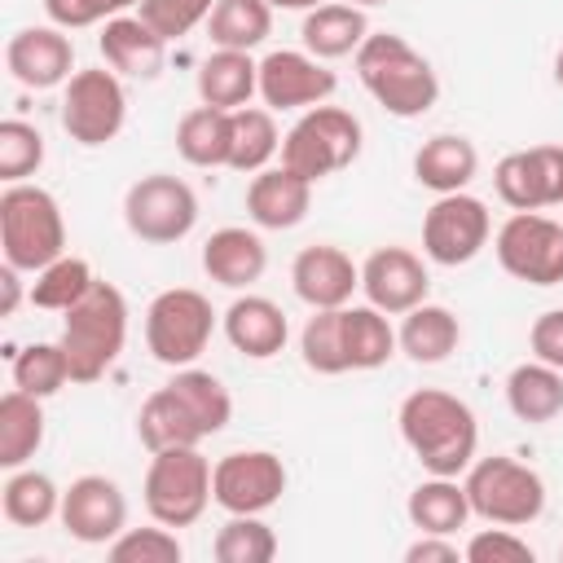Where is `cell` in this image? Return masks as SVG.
Segmentation results:
<instances>
[{
    "label": "cell",
    "mask_w": 563,
    "mask_h": 563,
    "mask_svg": "<svg viewBox=\"0 0 563 563\" xmlns=\"http://www.w3.org/2000/svg\"><path fill=\"white\" fill-rule=\"evenodd\" d=\"M233 418V396L229 387L198 365L176 369L163 387H154L136 413V440L158 453V449H185L202 444L207 435H220Z\"/></svg>",
    "instance_id": "cell-1"
},
{
    "label": "cell",
    "mask_w": 563,
    "mask_h": 563,
    "mask_svg": "<svg viewBox=\"0 0 563 563\" xmlns=\"http://www.w3.org/2000/svg\"><path fill=\"white\" fill-rule=\"evenodd\" d=\"M400 440L427 475H466L479 449V422L466 400L440 387H418L396 409Z\"/></svg>",
    "instance_id": "cell-2"
},
{
    "label": "cell",
    "mask_w": 563,
    "mask_h": 563,
    "mask_svg": "<svg viewBox=\"0 0 563 563\" xmlns=\"http://www.w3.org/2000/svg\"><path fill=\"white\" fill-rule=\"evenodd\" d=\"M356 79L396 119H418L440 101L435 66L405 35H391V31L365 35V44L356 48Z\"/></svg>",
    "instance_id": "cell-3"
},
{
    "label": "cell",
    "mask_w": 563,
    "mask_h": 563,
    "mask_svg": "<svg viewBox=\"0 0 563 563\" xmlns=\"http://www.w3.org/2000/svg\"><path fill=\"white\" fill-rule=\"evenodd\" d=\"M70 378L75 383H97L123 352L128 343V299L114 282H92V290L62 312V339Z\"/></svg>",
    "instance_id": "cell-4"
},
{
    "label": "cell",
    "mask_w": 563,
    "mask_h": 563,
    "mask_svg": "<svg viewBox=\"0 0 563 563\" xmlns=\"http://www.w3.org/2000/svg\"><path fill=\"white\" fill-rule=\"evenodd\" d=\"M0 251L4 264L22 273H40L57 255H66V220L57 198L44 185L18 180L0 194Z\"/></svg>",
    "instance_id": "cell-5"
},
{
    "label": "cell",
    "mask_w": 563,
    "mask_h": 563,
    "mask_svg": "<svg viewBox=\"0 0 563 563\" xmlns=\"http://www.w3.org/2000/svg\"><path fill=\"white\" fill-rule=\"evenodd\" d=\"M361 145H365V128L352 110L343 106H312L303 110L290 132L282 136V167H290L295 176L303 180H325L343 167H352L361 158Z\"/></svg>",
    "instance_id": "cell-6"
},
{
    "label": "cell",
    "mask_w": 563,
    "mask_h": 563,
    "mask_svg": "<svg viewBox=\"0 0 563 563\" xmlns=\"http://www.w3.org/2000/svg\"><path fill=\"white\" fill-rule=\"evenodd\" d=\"M462 484H466V497H471V515H479L484 523L528 528L545 510V479L532 466H523L519 457H506V453L475 457L466 466Z\"/></svg>",
    "instance_id": "cell-7"
},
{
    "label": "cell",
    "mask_w": 563,
    "mask_h": 563,
    "mask_svg": "<svg viewBox=\"0 0 563 563\" xmlns=\"http://www.w3.org/2000/svg\"><path fill=\"white\" fill-rule=\"evenodd\" d=\"M141 497H145L150 519H158L167 528H189L211 506V462L198 453V444L158 449V453H150Z\"/></svg>",
    "instance_id": "cell-8"
},
{
    "label": "cell",
    "mask_w": 563,
    "mask_h": 563,
    "mask_svg": "<svg viewBox=\"0 0 563 563\" xmlns=\"http://www.w3.org/2000/svg\"><path fill=\"white\" fill-rule=\"evenodd\" d=\"M211 330H216V308L202 290L172 286V290H158L145 308V347L158 365H172V369L194 365L207 352Z\"/></svg>",
    "instance_id": "cell-9"
},
{
    "label": "cell",
    "mask_w": 563,
    "mask_h": 563,
    "mask_svg": "<svg viewBox=\"0 0 563 563\" xmlns=\"http://www.w3.org/2000/svg\"><path fill=\"white\" fill-rule=\"evenodd\" d=\"M123 224L132 238L150 246H172L194 233L198 224V194L172 176V172H150L128 185L123 194Z\"/></svg>",
    "instance_id": "cell-10"
},
{
    "label": "cell",
    "mask_w": 563,
    "mask_h": 563,
    "mask_svg": "<svg viewBox=\"0 0 563 563\" xmlns=\"http://www.w3.org/2000/svg\"><path fill=\"white\" fill-rule=\"evenodd\" d=\"M128 123V92H123V75L106 70V66H88L75 70L62 88V128L75 145L97 150L110 145Z\"/></svg>",
    "instance_id": "cell-11"
},
{
    "label": "cell",
    "mask_w": 563,
    "mask_h": 563,
    "mask_svg": "<svg viewBox=\"0 0 563 563\" xmlns=\"http://www.w3.org/2000/svg\"><path fill=\"white\" fill-rule=\"evenodd\" d=\"M497 264L528 286H559L563 282V224L541 211H515L501 220L493 238Z\"/></svg>",
    "instance_id": "cell-12"
},
{
    "label": "cell",
    "mask_w": 563,
    "mask_h": 563,
    "mask_svg": "<svg viewBox=\"0 0 563 563\" xmlns=\"http://www.w3.org/2000/svg\"><path fill=\"white\" fill-rule=\"evenodd\" d=\"M286 462L273 449H233L211 466V501L224 515H264L286 493Z\"/></svg>",
    "instance_id": "cell-13"
},
{
    "label": "cell",
    "mask_w": 563,
    "mask_h": 563,
    "mask_svg": "<svg viewBox=\"0 0 563 563\" xmlns=\"http://www.w3.org/2000/svg\"><path fill=\"white\" fill-rule=\"evenodd\" d=\"M488 238H493V216L466 189L440 194L422 216V255L431 264H444V268L471 264L488 246Z\"/></svg>",
    "instance_id": "cell-14"
},
{
    "label": "cell",
    "mask_w": 563,
    "mask_h": 563,
    "mask_svg": "<svg viewBox=\"0 0 563 563\" xmlns=\"http://www.w3.org/2000/svg\"><path fill=\"white\" fill-rule=\"evenodd\" d=\"M493 189L510 211L563 207V145L510 150L493 167Z\"/></svg>",
    "instance_id": "cell-15"
},
{
    "label": "cell",
    "mask_w": 563,
    "mask_h": 563,
    "mask_svg": "<svg viewBox=\"0 0 563 563\" xmlns=\"http://www.w3.org/2000/svg\"><path fill=\"white\" fill-rule=\"evenodd\" d=\"M339 75L308 48H273L260 62V97L268 110H312L330 101Z\"/></svg>",
    "instance_id": "cell-16"
},
{
    "label": "cell",
    "mask_w": 563,
    "mask_h": 563,
    "mask_svg": "<svg viewBox=\"0 0 563 563\" xmlns=\"http://www.w3.org/2000/svg\"><path fill=\"white\" fill-rule=\"evenodd\" d=\"M57 519L79 545H110L128 528V497L110 475H79L62 488Z\"/></svg>",
    "instance_id": "cell-17"
},
{
    "label": "cell",
    "mask_w": 563,
    "mask_h": 563,
    "mask_svg": "<svg viewBox=\"0 0 563 563\" xmlns=\"http://www.w3.org/2000/svg\"><path fill=\"white\" fill-rule=\"evenodd\" d=\"M361 290H365V303H374L378 312L405 317L409 308L427 303L431 277L409 246H378L361 264Z\"/></svg>",
    "instance_id": "cell-18"
},
{
    "label": "cell",
    "mask_w": 563,
    "mask_h": 563,
    "mask_svg": "<svg viewBox=\"0 0 563 563\" xmlns=\"http://www.w3.org/2000/svg\"><path fill=\"white\" fill-rule=\"evenodd\" d=\"M4 66L22 88H35V92L66 88V79L75 75V44L53 22L48 26H22L4 44Z\"/></svg>",
    "instance_id": "cell-19"
},
{
    "label": "cell",
    "mask_w": 563,
    "mask_h": 563,
    "mask_svg": "<svg viewBox=\"0 0 563 563\" xmlns=\"http://www.w3.org/2000/svg\"><path fill=\"white\" fill-rule=\"evenodd\" d=\"M290 286L308 308H347L361 290V264L334 242H312L290 260Z\"/></svg>",
    "instance_id": "cell-20"
},
{
    "label": "cell",
    "mask_w": 563,
    "mask_h": 563,
    "mask_svg": "<svg viewBox=\"0 0 563 563\" xmlns=\"http://www.w3.org/2000/svg\"><path fill=\"white\" fill-rule=\"evenodd\" d=\"M97 48L106 57V66L123 79H154L167 62V40L141 22V13H119L110 22H101Z\"/></svg>",
    "instance_id": "cell-21"
},
{
    "label": "cell",
    "mask_w": 563,
    "mask_h": 563,
    "mask_svg": "<svg viewBox=\"0 0 563 563\" xmlns=\"http://www.w3.org/2000/svg\"><path fill=\"white\" fill-rule=\"evenodd\" d=\"M264 268H268V246L246 224H224L202 242V273L216 286L246 290V286H255L264 277Z\"/></svg>",
    "instance_id": "cell-22"
},
{
    "label": "cell",
    "mask_w": 563,
    "mask_h": 563,
    "mask_svg": "<svg viewBox=\"0 0 563 563\" xmlns=\"http://www.w3.org/2000/svg\"><path fill=\"white\" fill-rule=\"evenodd\" d=\"M220 325H224V339L233 343V352H242V356H251V361L277 356V352L286 347V339H290L286 312H282L268 295H238V299L224 308Z\"/></svg>",
    "instance_id": "cell-23"
},
{
    "label": "cell",
    "mask_w": 563,
    "mask_h": 563,
    "mask_svg": "<svg viewBox=\"0 0 563 563\" xmlns=\"http://www.w3.org/2000/svg\"><path fill=\"white\" fill-rule=\"evenodd\" d=\"M312 207V180L290 167H264L246 185V216L255 229H295Z\"/></svg>",
    "instance_id": "cell-24"
},
{
    "label": "cell",
    "mask_w": 563,
    "mask_h": 563,
    "mask_svg": "<svg viewBox=\"0 0 563 563\" xmlns=\"http://www.w3.org/2000/svg\"><path fill=\"white\" fill-rule=\"evenodd\" d=\"M475 176H479V150L462 132H435L413 150V180L435 198L466 189Z\"/></svg>",
    "instance_id": "cell-25"
},
{
    "label": "cell",
    "mask_w": 563,
    "mask_h": 563,
    "mask_svg": "<svg viewBox=\"0 0 563 563\" xmlns=\"http://www.w3.org/2000/svg\"><path fill=\"white\" fill-rule=\"evenodd\" d=\"M365 35H369V18H365V9H356L347 0H325V4L308 9L303 26H299L303 48L321 62H334V57H347V53L356 57Z\"/></svg>",
    "instance_id": "cell-26"
},
{
    "label": "cell",
    "mask_w": 563,
    "mask_h": 563,
    "mask_svg": "<svg viewBox=\"0 0 563 563\" xmlns=\"http://www.w3.org/2000/svg\"><path fill=\"white\" fill-rule=\"evenodd\" d=\"M260 92V62L242 48H216L198 66V97L216 110H242Z\"/></svg>",
    "instance_id": "cell-27"
},
{
    "label": "cell",
    "mask_w": 563,
    "mask_h": 563,
    "mask_svg": "<svg viewBox=\"0 0 563 563\" xmlns=\"http://www.w3.org/2000/svg\"><path fill=\"white\" fill-rule=\"evenodd\" d=\"M396 343L400 352L413 361V365H440L457 352L462 343V321L444 308V303H418L400 317V330H396Z\"/></svg>",
    "instance_id": "cell-28"
},
{
    "label": "cell",
    "mask_w": 563,
    "mask_h": 563,
    "mask_svg": "<svg viewBox=\"0 0 563 563\" xmlns=\"http://www.w3.org/2000/svg\"><path fill=\"white\" fill-rule=\"evenodd\" d=\"M506 405L519 422L545 427L563 413V369L545 365V361H523L506 374Z\"/></svg>",
    "instance_id": "cell-29"
},
{
    "label": "cell",
    "mask_w": 563,
    "mask_h": 563,
    "mask_svg": "<svg viewBox=\"0 0 563 563\" xmlns=\"http://www.w3.org/2000/svg\"><path fill=\"white\" fill-rule=\"evenodd\" d=\"M405 515L418 532H440V537H453L457 528H466L471 519V497H466V484L457 475H427L409 501H405Z\"/></svg>",
    "instance_id": "cell-30"
},
{
    "label": "cell",
    "mask_w": 563,
    "mask_h": 563,
    "mask_svg": "<svg viewBox=\"0 0 563 563\" xmlns=\"http://www.w3.org/2000/svg\"><path fill=\"white\" fill-rule=\"evenodd\" d=\"M233 150V110L194 106L176 123V154L189 167H229Z\"/></svg>",
    "instance_id": "cell-31"
},
{
    "label": "cell",
    "mask_w": 563,
    "mask_h": 563,
    "mask_svg": "<svg viewBox=\"0 0 563 563\" xmlns=\"http://www.w3.org/2000/svg\"><path fill=\"white\" fill-rule=\"evenodd\" d=\"M44 444V405L31 391L9 387L0 396V466L18 471L26 466Z\"/></svg>",
    "instance_id": "cell-32"
},
{
    "label": "cell",
    "mask_w": 563,
    "mask_h": 563,
    "mask_svg": "<svg viewBox=\"0 0 563 563\" xmlns=\"http://www.w3.org/2000/svg\"><path fill=\"white\" fill-rule=\"evenodd\" d=\"M0 510L13 528H44L62 510V488L53 484V475L35 466H18L0 488Z\"/></svg>",
    "instance_id": "cell-33"
},
{
    "label": "cell",
    "mask_w": 563,
    "mask_h": 563,
    "mask_svg": "<svg viewBox=\"0 0 563 563\" xmlns=\"http://www.w3.org/2000/svg\"><path fill=\"white\" fill-rule=\"evenodd\" d=\"M343 343H347V365L352 369H378L400 352L396 325L374 303H347L343 308Z\"/></svg>",
    "instance_id": "cell-34"
},
{
    "label": "cell",
    "mask_w": 563,
    "mask_h": 563,
    "mask_svg": "<svg viewBox=\"0 0 563 563\" xmlns=\"http://www.w3.org/2000/svg\"><path fill=\"white\" fill-rule=\"evenodd\" d=\"M273 154H282V132L268 106H242L233 110V150H229V167L233 172H264L273 163Z\"/></svg>",
    "instance_id": "cell-35"
},
{
    "label": "cell",
    "mask_w": 563,
    "mask_h": 563,
    "mask_svg": "<svg viewBox=\"0 0 563 563\" xmlns=\"http://www.w3.org/2000/svg\"><path fill=\"white\" fill-rule=\"evenodd\" d=\"M273 31V9L264 0H216L207 18V35L216 48H260Z\"/></svg>",
    "instance_id": "cell-36"
},
{
    "label": "cell",
    "mask_w": 563,
    "mask_h": 563,
    "mask_svg": "<svg viewBox=\"0 0 563 563\" xmlns=\"http://www.w3.org/2000/svg\"><path fill=\"white\" fill-rule=\"evenodd\" d=\"M92 282H97V273H92V264L84 255H57L53 264H44L35 273L31 303L44 308V312H66L92 290Z\"/></svg>",
    "instance_id": "cell-37"
},
{
    "label": "cell",
    "mask_w": 563,
    "mask_h": 563,
    "mask_svg": "<svg viewBox=\"0 0 563 563\" xmlns=\"http://www.w3.org/2000/svg\"><path fill=\"white\" fill-rule=\"evenodd\" d=\"M299 356L312 374H347V343H343V308H312L299 330Z\"/></svg>",
    "instance_id": "cell-38"
},
{
    "label": "cell",
    "mask_w": 563,
    "mask_h": 563,
    "mask_svg": "<svg viewBox=\"0 0 563 563\" xmlns=\"http://www.w3.org/2000/svg\"><path fill=\"white\" fill-rule=\"evenodd\" d=\"M9 374H13V387H18V391H31V396H40V400H48V396H57L66 383H75L62 343H31V347L13 352Z\"/></svg>",
    "instance_id": "cell-39"
},
{
    "label": "cell",
    "mask_w": 563,
    "mask_h": 563,
    "mask_svg": "<svg viewBox=\"0 0 563 563\" xmlns=\"http://www.w3.org/2000/svg\"><path fill=\"white\" fill-rule=\"evenodd\" d=\"M211 554H216V563H273L277 532L260 515H229L211 541Z\"/></svg>",
    "instance_id": "cell-40"
},
{
    "label": "cell",
    "mask_w": 563,
    "mask_h": 563,
    "mask_svg": "<svg viewBox=\"0 0 563 563\" xmlns=\"http://www.w3.org/2000/svg\"><path fill=\"white\" fill-rule=\"evenodd\" d=\"M110 563H180L185 545L167 523H150V528H123L110 545H106Z\"/></svg>",
    "instance_id": "cell-41"
},
{
    "label": "cell",
    "mask_w": 563,
    "mask_h": 563,
    "mask_svg": "<svg viewBox=\"0 0 563 563\" xmlns=\"http://www.w3.org/2000/svg\"><path fill=\"white\" fill-rule=\"evenodd\" d=\"M44 163V132L26 119H4L0 123V180L18 185L35 176Z\"/></svg>",
    "instance_id": "cell-42"
},
{
    "label": "cell",
    "mask_w": 563,
    "mask_h": 563,
    "mask_svg": "<svg viewBox=\"0 0 563 563\" xmlns=\"http://www.w3.org/2000/svg\"><path fill=\"white\" fill-rule=\"evenodd\" d=\"M211 9H216V0H141L136 4L141 22H150L167 44L180 40V35H189L198 22H207Z\"/></svg>",
    "instance_id": "cell-43"
},
{
    "label": "cell",
    "mask_w": 563,
    "mask_h": 563,
    "mask_svg": "<svg viewBox=\"0 0 563 563\" xmlns=\"http://www.w3.org/2000/svg\"><path fill=\"white\" fill-rule=\"evenodd\" d=\"M462 559H466V563H532L537 550H532L523 537H515V528L493 523V528H479V532L462 545Z\"/></svg>",
    "instance_id": "cell-44"
},
{
    "label": "cell",
    "mask_w": 563,
    "mask_h": 563,
    "mask_svg": "<svg viewBox=\"0 0 563 563\" xmlns=\"http://www.w3.org/2000/svg\"><path fill=\"white\" fill-rule=\"evenodd\" d=\"M132 4H141V0H44V13L62 31H84V26H101L119 13H128Z\"/></svg>",
    "instance_id": "cell-45"
},
{
    "label": "cell",
    "mask_w": 563,
    "mask_h": 563,
    "mask_svg": "<svg viewBox=\"0 0 563 563\" xmlns=\"http://www.w3.org/2000/svg\"><path fill=\"white\" fill-rule=\"evenodd\" d=\"M528 352L554 369H563V308H550L541 312L532 325H528Z\"/></svg>",
    "instance_id": "cell-46"
},
{
    "label": "cell",
    "mask_w": 563,
    "mask_h": 563,
    "mask_svg": "<svg viewBox=\"0 0 563 563\" xmlns=\"http://www.w3.org/2000/svg\"><path fill=\"white\" fill-rule=\"evenodd\" d=\"M462 550L453 537H440V532H418V541L405 545V563H457Z\"/></svg>",
    "instance_id": "cell-47"
},
{
    "label": "cell",
    "mask_w": 563,
    "mask_h": 563,
    "mask_svg": "<svg viewBox=\"0 0 563 563\" xmlns=\"http://www.w3.org/2000/svg\"><path fill=\"white\" fill-rule=\"evenodd\" d=\"M22 303V268L4 264L0 268V317H13Z\"/></svg>",
    "instance_id": "cell-48"
},
{
    "label": "cell",
    "mask_w": 563,
    "mask_h": 563,
    "mask_svg": "<svg viewBox=\"0 0 563 563\" xmlns=\"http://www.w3.org/2000/svg\"><path fill=\"white\" fill-rule=\"evenodd\" d=\"M268 9H290V13H308V9H317V4H325V0H264Z\"/></svg>",
    "instance_id": "cell-49"
},
{
    "label": "cell",
    "mask_w": 563,
    "mask_h": 563,
    "mask_svg": "<svg viewBox=\"0 0 563 563\" xmlns=\"http://www.w3.org/2000/svg\"><path fill=\"white\" fill-rule=\"evenodd\" d=\"M554 79H559V88H563V48L554 53Z\"/></svg>",
    "instance_id": "cell-50"
},
{
    "label": "cell",
    "mask_w": 563,
    "mask_h": 563,
    "mask_svg": "<svg viewBox=\"0 0 563 563\" xmlns=\"http://www.w3.org/2000/svg\"><path fill=\"white\" fill-rule=\"evenodd\" d=\"M347 4H356V9H374V4H387V0H347Z\"/></svg>",
    "instance_id": "cell-51"
},
{
    "label": "cell",
    "mask_w": 563,
    "mask_h": 563,
    "mask_svg": "<svg viewBox=\"0 0 563 563\" xmlns=\"http://www.w3.org/2000/svg\"><path fill=\"white\" fill-rule=\"evenodd\" d=\"M559 559H563V550H559Z\"/></svg>",
    "instance_id": "cell-52"
}]
</instances>
